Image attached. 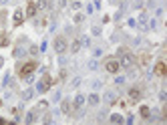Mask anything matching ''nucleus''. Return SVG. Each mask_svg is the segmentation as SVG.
Masks as SVG:
<instances>
[{
	"mask_svg": "<svg viewBox=\"0 0 167 125\" xmlns=\"http://www.w3.org/2000/svg\"><path fill=\"white\" fill-rule=\"evenodd\" d=\"M119 65H121V69H129V67H135V57L129 53V50H119Z\"/></svg>",
	"mask_w": 167,
	"mask_h": 125,
	"instance_id": "nucleus-1",
	"label": "nucleus"
},
{
	"mask_svg": "<svg viewBox=\"0 0 167 125\" xmlns=\"http://www.w3.org/2000/svg\"><path fill=\"white\" fill-rule=\"evenodd\" d=\"M53 49H54V53L65 55L68 50V41L65 36H57V38H54V42H53Z\"/></svg>",
	"mask_w": 167,
	"mask_h": 125,
	"instance_id": "nucleus-2",
	"label": "nucleus"
},
{
	"mask_svg": "<svg viewBox=\"0 0 167 125\" xmlns=\"http://www.w3.org/2000/svg\"><path fill=\"white\" fill-rule=\"evenodd\" d=\"M103 69H105L107 73H111V75H117V73L121 71V65H119L117 59H113V57H111V59H107V61H105Z\"/></svg>",
	"mask_w": 167,
	"mask_h": 125,
	"instance_id": "nucleus-3",
	"label": "nucleus"
},
{
	"mask_svg": "<svg viewBox=\"0 0 167 125\" xmlns=\"http://www.w3.org/2000/svg\"><path fill=\"white\" fill-rule=\"evenodd\" d=\"M49 89H50V77L46 75V77H42V79L36 83V89H34V91L36 93H46Z\"/></svg>",
	"mask_w": 167,
	"mask_h": 125,
	"instance_id": "nucleus-4",
	"label": "nucleus"
},
{
	"mask_svg": "<svg viewBox=\"0 0 167 125\" xmlns=\"http://www.w3.org/2000/svg\"><path fill=\"white\" fill-rule=\"evenodd\" d=\"M137 28L139 31H147V22H149V12H141L139 16H137Z\"/></svg>",
	"mask_w": 167,
	"mask_h": 125,
	"instance_id": "nucleus-5",
	"label": "nucleus"
},
{
	"mask_svg": "<svg viewBox=\"0 0 167 125\" xmlns=\"http://www.w3.org/2000/svg\"><path fill=\"white\" fill-rule=\"evenodd\" d=\"M101 101H105V105H115V103H117V93L111 91V89H107V91L103 93Z\"/></svg>",
	"mask_w": 167,
	"mask_h": 125,
	"instance_id": "nucleus-6",
	"label": "nucleus"
},
{
	"mask_svg": "<svg viewBox=\"0 0 167 125\" xmlns=\"http://www.w3.org/2000/svg\"><path fill=\"white\" fill-rule=\"evenodd\" d=\"M71 103H72V107H75V109H81V107H83L85 103H87V97H85L83 93H77V95H75V99H72Z\"/></svg>",
	"mask_w": 167,
	"mask_h": 125,
	"instance_id": "nucleus-7",
	"label": "nucleus"
},
{
	"mask_svg": "<svg viewBox=\"0 0 167 125\" xmlns=\"http://www.w3.org/2000/svg\"><path fill=\"white\" fill-rule=\"evenodd\" d=\"M12 22H14L16 26L24 22V12H22V8H16V10H14V14H12Z\"/></svg>",
	"mask_w": 167,
	"mask_h": 125,
	"instance_id": "nucleus-8",
	"label": "nucleus"
},
{
	"mask_svg": "<svg viewBox=\"0 0 167 125\" xmlns=\"http://www.w3.org/2000/svg\"><path fill=\"white\" fill-rule=\"evenodd\" d=\"M58 103H61V113H65V115L71 113V109H72L71 99H63V101H58Z\"/></svg>",
	"mask_w": 167,
	"mask_h": 125,
	"instance_id": "nucleus-9",
	"label": "nucleus"
},
{
	"mask_svg": "<svg viewBox=\"0 0 167 125\" xmlns=\"http://www.w3.org/2000/svg\"><path fill=\"white\" fill-rule=\"evenodd\" d=\"M87 103H89V105H91V107H97V105H99V103H101V97H99V95H97V91H93L91 95H89V97H87Z\"/></svg>",
	"mask_w": 167,
	"mask_h": 125,
	"instance_id": "nucleus-10",
	"label": "nucleus"
},
{
	"mask_svg": "<svg viewBox=\"0 0 167 125\" xmlns=\"http://www.w3.org/2000/svg\"><path fill=\"white\" fill-rule=\"evenodd\" d=\"M107 119H109V123H113V125H121L123 123V115H119V113L107 115Z\"/></svg>",
	"mask_w": 167,
	"mask_h": 125,
	"instance_id": "nucleus-11",
	"label": "nucleus"
},
{
	"mask_svg": "<svg viewBox=\"0 0 167 125\" xmlns=\"http://www.w3.org/2000/svg\"><path fill=\"white\" fill-rule=\"evenodd\" d=\"M36 8L38 10H49V8H53V0H38Z\"/></svg>",
	"mask_w": 167,
	"mask_h": 125,
	"instance_id": "nucleus-12",
	"label": "nucleus"
},
{
	"mask_svg": "<svg viewBox=\"0 0 167 125\" xmlns=\"http://www.w3.org/2000/svg\"><path fill=\"white\" fill-rule=\"evenodd\" d=\"M79 42H81V49H89V46H91V36L81 34V36H79Z\"/></svg>",
	"mask_w": 167,
	"mask_h": 125,
	"instance_id": "nucleus-13",
	"label": "nucleus"
},
{
	"mask_svg": "<svg viewBox=\"0 0 167 125\" xmlns=\"http://www.w3.org/2000/svg\"><path fill=\"white\" fill-rule=\"evenodd\" d=\"M32 97H34V89H30V87H28V89H24V91H22V95H20L22 103H24V101H30Z\"/></svg>",
	"mask_w": 167,
	"mask_h": 125,
	"instance_id": "nucleus-14",
	"label": "nucleus"
},
{
	"mask_svg": "<svg viewBox=\"0 0 167 125\" xmlns=\"http://www.w3.org/2000/svg\"><path fill=\"white\" fill-rule=\"evenodd\" d=\"M12 55H14V59H24V57H26V49L18 45V46L14 49V53H12Z\"/></svg>",
	"mask_w": 167,
	"mask_h": 125,
	"instance_id": "nucleus-15",
	"label": "nucleus"
},
{
	"mask_svg": "<svg viewBox=\"0 0 167 125\" xmlns=\"http://www.w3.org/2000/svg\"><path fill=\"white\" fill-rule=\"evenodd\" d=\"M34 69H36V67H34V63H28V65H24V67L20 69V75H22V77H26V75H30Z\"/></svg>",
	"mask_w": 167,
	"mask_h": 125,
	"instance_id": "nucleus-16",
	"label": "nucleus"
},
{
	"mask_svg": "<svg viewBox=\"0 0 167 125\" xmlns=\"http://www.w3.org/2000/svg\"><path fill=\"white\" fill-rule=\"evenodd\" d=\"M129 97L135 99V101H139V99H141V89L139 87H131L129 89Z\"/></svg>",
	"mask_w": 167,
	"mask_h": 125,
	"instance_id": "nucleus-17",
	"label": "nucleus"
},
{
	"mask_svg": "<svg viewBox=\"0 0 167 125\" xmlns=\"http://www.w3.org/2000/svg\"><path fill=\"white\" fill-rule=\"evenodd\" d=\"M87 69H89V71H99V59H95V57H93L91 61L87 63Z\"/></svg>",
	"mask_w": 167,
	"mask_h": 125,
	"instance_id": "nucleus-18",
	"label": "nucleus"
},
{
	"mask_svg": "<svg viewBox=\"0 0 167 125\" xmlns=\"http://www.w3.org/2000/svg\"><path fill=\"white\" fill-rule=\"evenodd\" d=\"M24 123H36V111H28L26 113V117H24Z\"/></svg>",
	"mask_w": 167,
	"mask_h": 125,
	"instance_id": "nucleus-19",
	"label": "nucleus"
},
{
	"mask_svg": "<svg viewBox=\"0 0 167 125\" xmlns=\"http://www.w3.org/2000/svg\"><path fill=\"white\" fill-rule=\"evenodd\" d=\"M36 10H38L36 2H30V4H28V8H26V16H30V18H32V16L36 14Z\"/></svg>",
	"mask_w": 167,
	"mask_h": 125,
	"instance_id": "nucleus-20",
	"label": "nucleus"
},
{
	"mask_svg": "<svg viewBox=\"0 0 167 125\" xmlns=\"http://www.w3.org/2000/svg\"><path fill=\"white\" fill-rule=\"evenodd\" d=\"M79 50H81V42H79V38H77V41H72V42H71V53H72V55H77Z\"/></svg>",
	"mask_w": 167,
	"mask_h": 125,
	"instance_id": "nucleus-21",
	"label": "nucleus"
},
{
	"mask_svg": "<svg viewBox=\"0 0 167 125\" xmlns=\"http://www.w3.org/2000/svg\"><path fill=\"white\" fill-rule=\"evenodd\" d=\"M81 83H83V77H75V79L71 81V89H79Z\"/></svg>",
	"mask_w": 167,
	"mask_h": 125,
	"instance_id": "nucleus-22",
	"label": "nucleus"
},
{
	"mask_svg": "<svg viewBox=\"0 0 167 125\" xmlns=\"http://www.w3.org/2000/svg\"><path fill=\"white\" fill-rule=\"evenodd\" d=\"M91 89H93V91H99V89H103V81L95 79V81H93V83H91Z\"/></svg>",
	"mask_w": 167,
	"mask_h": 125,
	"instance_id": "nucleus-23",
	"label": "nucleus"
},
{
	"mask_svg": "<svg viewBox=\"0 0 167 125\" xmlns=\"http://www.w3.org/2000/svg\"><path fill=\"white\" fill-rule=\"evenodd\" d=\"M107 115H109V113H107V109H101L99 111V113H97V121H105V119H107Z\"/></svg>",
	"mask_w": 167,
	"mask_h": 125,
	"instance_id": "nucleus-24",
	"label": "nucleus"
},
{
	"mask_svg": "<svg viewBox=\"0 0 167 125\" xmlns=\"http://www.w3.org/2000/svg\"><path fill=\"white\" fill-rule=\"evenodd\" d=\"M143 0H133V2H131V8H135V10H141V8H143Z\"/></svg>",
	"mask_w": 167,
	"mask_h": 125,
	"instance_id": "nucleus-25",
	"label": "nucleus"
},
{
	"mask_svg": "<svg viewBox=\"0 0 167 125\" xmlns=\"http://www.w3.org/2000/svg\"><path fill=\"white\" fill-rule=\"evenodd\" d=\"M101 32H103V28L99 26V24H95V26L91 28V34H93V36H101Z\"/></svg>",
	"mask_w": 167,
	"mask_h": 125,
	"instance_id": "nucleus-26",
	"label": "nucleus"
},
{
	"mask_svg": "<svg viewBox=\"0 0 167 125\" xmlns=\"http://www.w3.org/2000/svg\"><path fill=\"white\" fill-rule=\"evenodd\" d=\"M63 99V91L61 89H57V91H54V95H53V103H58Z\"/></svg>",
	"mask_w": 167,
	"mask_h": 125,
	"instance_id": "nucleus-27",
	"label": "nucleus"
},
{
	"mask_svg": "<svg viewBox=\"0 0 167 125\" xmlns=\"http://www.w3.org/2000/svg\"><path fill=\"white\" fill-rule=\"evenodd\" d=\"M155 73H157V75H165V65H163V63H157Z\"/></svg>",
	"mask_w": 167,
	"mask_h": 125,
	"instance_id": "nucleus-28",
	"label": "nucleus"
},
{
	"mask_svg": "<svg viewBox=\"0 0 167 125\" xmlns=\"http://www.w3.org/2000/svg\"><path fill=\"white\" fill-rule=\"evenodd\" d=\"M72 20H75V24H83L85 22V14H81V12H79V14H75V18H72Z\"/></svg>",
	"mask_w": 167,
	"mask_h": 125,
	"instance_id": "nucleus-29",
	"label": "nucleus"
},
{
	"mask_svg": "<svg viewBox=\"0 0 167 125\" xmlns=\"http://www.w3.org/2000/svg\"><path fill=\"white\" fill-rule=\"evenodd\" d=\"M46 107H49V101H38V105H36V111H44Z\"/></svg>",
	"mask_w": 167,
	"mask_h": 125,
	"instance_id": "nucleus-30",
	"label": "nucleus"
},
{
	"mask_svg": "<svg viewBox=\"0 0 167 125\" xmlns=\"http://www.w3.org/2000/svg\"><path fill=\"white\" fill-rule=\"evenodd\" d=\"M93 57H95V59H101V57H103V49H101V46L93 49Z\"/></svg>",
	"mask_w": 167,
	"mask_h": 125,
	"instance_id": "nucleus-31",
	"label": "nucleus"
},
{
	"mask_svg": "<svg viewBox=\"0 0 167 125\" xmlns=\"http://www.w3.org/2000/svg\"><path fill=\"white\" fill-rule=\"evenodd\" d=\"M139 113H141V117H145V119H147V115H149V107H147V105H143V107L139 109Z\"/></svg>",
	"mask_w": 167,
	"mask_h": 125,
	"instance_id": "nucleus-32",
	"label": "nucleus"
},
{
	"mask_svg": "<svg viewBox=\"0 0 167 125\" xmlns=\"http://www.w3.org/2000/svg\"><path fill=\"white\" fill-rule=\"evenodd\" d=\"M71 6H72V10H81V8H83V2H81V0H75Z\"/></svg>",
	"mask_w": 167,
	"mask_h": 125,
	"instance_id": "nucleus-33",
	"label": "nucleus"
},
{
	"mask_svg": "<svg viewBox=\"0 0 167 125\" xmlns=\"http://www.w3.org/2000/svg\"><path fill=\"white\" fill-rule=\"evenodd\" d=\"M153 10H155V16H157V18H159V16H163V6H155V8H153Z\"/></svg>",
	"mask_w": 167,
	"mask_h": 125,
	"instance_id": "nucleus-34",
	"label": "nucleus"
},
{
	"mask_svg": "<svg viewBox=\"0 0 167 125\" xmlns=\"http://www.w3.org/2000/svg\"><path fill=\"white\" fill-rule=\"evenodd\" d=\"M125 77H123V75H117V77H115V85H123V83H125Z\"/></svg>",
	"mask_w": 167,
	"mask_h": 125,
	"instance_id": "nucleus-35",
	"label": "nucleus"
},
{
	"mask_svg": "<svg viewBox=\"0 0 167 125\" xmlns=\"http://www.w3.org/2000/svg\"><path fill=\"white\" fill-rule=\"evenodd\" d=\"M42 123H46V125H50V123H54V119L50 117V115H46L44 119H42Z\"/></svg>",
	"mask_w": 167,
	"mask_h": 125,
	"instance_id": "nucleus-36",
	"label": "nucleus"
},
{
	"mask_svg": "<svg viewBox=\"0 0 167 125\" xmlns=\"http://www.w3.org/2000/svg\"><path fill=\"white\" fill-rule=\"evenodd\" d=\"M127 24H129L131 28H135V26H137V20H135V18H127Z\"/></svg>",
	"mask_w": 167,
	"mask_h": 125,
	"instance_id": "nucleus-37",
	"label": "nucleus"
},
{
	"mask_svg": "<svg viewBox=\"0 0 167 125\" xmlns=\"http://www.w3.org/2000/svg\"><path fill=\"white\" fill-rule=\"evenodd\" d=\"M2 83H4V87H6L8 83H10V73H6V75H4V79H2Z\"/></svg>",
	"mask_w": 167,
	"mask_h": 125,
	"instance_id": "nucleus-38",
	"label": "nucleus"
},
{
	"mask_svg": "<svg viewBox=\"0 0 167 125\" xmlns=\"http://www.w3.org/2000/svg\"><path fill=\"white\" fill-rule=\"evenodd\" d=\"M123 14H125L123 10H117V12H115V20H121V18H123Z\"/></svg>",
	"mask_w": 167,
	"mask_h": 125,
	"instance_id": "nucleus-39",
	"label": "nucleus"
},
{
	"mask_svg": "<svg viewBox=\"0 0 167 125\" xmlns=\"http://www.w3.org/2000/svg\"><path fill=\"white\" fill-rule=\"evenodd\" d=\"M155 6H157V2H153V0H149V2H147V8H149V10H153Z\"/></svg>",
	"mask_w": 167,
	"mask_h": 125,
	"instance_id": "nucleus-40",
	"label": "nucleus"
},
{
	"mask_svg": "<svg viewBox=\"0 0 167 125\" xmlns=\"http://www.w3.org/2000/svg\"><path fill=\"white\" fill-rule=\"evenodd\" d=\"M67 4H68V0H58V8H67Z\"/></svg>",
	"mask_w": 167,
	"mask_h": 125,
	"instance_id": "nucleus-41",
	"label": "nucleus"
},
{
	"mask_svg": "<svg viewBox=\"0 0 167 125\" xmlns=\"http://www.w3.org/2000/svg\"><path fill=\"white\" fill-rule=\"evenodd\" d=\"M133 121H135V117H133V115H131V117H127V119H123V123H129V125L133 123Z\"/></svg>",
	"mask_w": 167,
	"mask_h": 125,
	"instance_id": "nucleus-42",
	"label": "nucleus"
},
{
	"mask_svg": "<svg viewBox=\"0 0 167 125\" xmlns=\"http://www.w3.org/2000/svg\"><path fill=\"white\" fill-rule=\"evenodd\" d=\"M165 99H167V93L161 91V93H159V101H165Z\"/></svg>",
	"mask_w": 167,
	"mask_h": 125,
	"instance_id": "nucleus-43",
	"label": "nucleus"
},
{
	"mask_svg": "<svg viewBox=\"0 0 167 125\" xmlns=\"http://www.w3.org/2000/svg\"><path fill=\"white\" fill-rule=\"evenodd\" d=\"M93 10H95V6H93V4H87V14H91Z\"/></svg>",
	"mask_w": 167,
	"mask_h": 125,
	"instance_id": "nucleus-44",
	"label": "nucleus"
},
{
	"mask_svg": "<svg viewBox=\"0 0 167 125\" xmlns=\"http://www.w3.org/2000/svg\"><path fill=\"white\" fill-rule=\"evenodd\" d=\"M30 55H34V57L38 55V49H36V46H30Z\"/></svg>",
	"mask_w": 167,
	"mask_h": 125,
	"instance_id": "nucleus-45",
	"label": "nucleus"
},
{
	"mask_svg": "<svg viewBox=\"0 0 167 125\" xmlns=\"http://www.w3.org/2000/svg\"><path fill=\"white\" fill-rule=\"evenodd\" d=\"M153 75H155L153 71H147V73H145V77H147V79H153Z\"/></svg>",
	"mask_w": 167,
	"mask_h": 125,
	"instance_id": "nucleus-46",
	"label": "nucleus"
},
{
	"mask_svg": "<svg viewBox=\"0 0 167 125\" xmlns=\"http://www.w3.org/2000/svg\"><path fill=\"white\" fill-rule=\"evenodd\" d=\"M93 6H95V8H101V0H95V2H93Z\"/></svg>",
	"mask_w": 167,
	"mask_h": 125,
	"instance_id": "nucleus-47",
	"label": "nucleus"
},
{
	"mask_svg": "<svg viewBox=\"0 0 167 125\" xmlns=\"http://www.w3.org/2000/svg\"><path fill=\"white\" fill-rule=\"evenodd\" d=\"M8 2H12V0H0V6H4V4H8Z\"/></svg>",
	"mask_w": 167,
	"mask_h": 125,
	"instance_id": "nucleus-48",
	"label": "nucleus"
},
{
	"mask_svg": "<svg viewBox=\"0 0 167 125\" xmlns=\"http://www.w3.org/2000/svg\"><path fill=\"white\" fill-rule=\"evenodd\" d=\"M2 67H4V59L0 57V69H2Z\"/></svg>",
	"mask_w": 167,
	"mask_h": 125,
	"instance_id": "nucleus-49",
	"label": "nucleus"
},
{
	"mask_svg": "<svg viewBox=\"0 0 167 125\" xmlns=\"http://www.w3.org/2000/svg\"><path fill=\"white\" fill-rule=\"evenodd\" d=\"M109 2H111V4H115V2H117V0H109Z\"/></svg>",
	"mask_w": 167,
	"mask_h": 125,
	"instance_id": "nucleus-50",
	"label": "nucleus"
},
{
	"mask_svg": "<svg viewBox=\"0 0 167 125\" xmlns=\"http://www.w3.org/2000/svg\"><path fill=\"white\" fill-rule=\"evenodd\" d=\"M0 123H4V119H0Z\"/></svg>",
	"mask_w": 167,
	"mask_h": 125,
	"instance_id": "nucleus-51",
	"label": "nucleus"
}]
</instances>
